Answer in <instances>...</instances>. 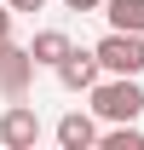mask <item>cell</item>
<instances>
[{
  "label": "cell",
  "mask_w": 144,
  "mask_h": 150,
  "mask_svg": "<svg viewBox=\"0 0 144 150\" xmlns=\"http://www.w3.org/2000/svg\"><path fill=\"white\" fill-rule=\"evenodd\" d=\"M92 115H104V121H138V115H144V87H138V75L92 81Z\"/></svg>",
  "instance_id": "obj_1"
},
{
  "label": "cell",
  "mask_w": 144,
  "mask_h": 150,
  "mask_svg": "<svg viewBox=\"0 0 144 150\" xmlns=\"http://www.w3.org/2000/svg\"><path fill=\"white\" fill-rule=\"evenodd\" d=\"M92 52L109 75H144V35H133V29H109Z\"/></svg>",
  "instance_id": "obj_2"
},
{
  "label": "cell",
  "mask_w": 144,
  "mask_h": 150,
  "mask_svg": "<svg viewBox=\"0 0 144 150\" xmlns=\"http://www.w3.org/2000/svg\"><path fill=\"white\" fill-rule=\"evenodd\" d=\"M29 75H35V58H29V46L0 40V93H6V98H23Z\"/></svg>",
  "instance_id": "obj_3"
},
{
  "label": "cell",
  "mask_w": 144,
  "mask_h": 150,
  "mask_svg": "<svg viewBox=\"0 0 144 150\" xmlns=\"http://www.w3.org/2000/svg\"><path fill=\"white\" fill-rule=\"evenodd\" d=\"M104 75V64H98V52H81V46H69V52L58 58V81L69 87V93H92V81Z\"/></svg>",
  "instance_id": "obj_4"
},
{
  "label": "cell",
  "mask_w": 144,
  "mask_h": 150,
  "mask_svg": "<svg viewBox=\"0 0 144 150\" xmlns=\"http://www.w3.org/2000/svg\"><path fill=\"white\" fill-rule=\"evenodd\" d=\"M40 139V115L29 110V104H12V110L0 115V144H12V150H35Z\"/></svg>",
  "instance_id": "obj_5"
},
{
  "label": "cell",
  "mask_w": 144,
  "mask_h": 150,
  "mask_svg": "<svg viewBox=\"0 0 144 150\" xmlns=\"http://www.w3.org/2000/svg\"><path fill=\"white\" fill-rule=\"evenodd\" d=\"M58 144H64V150H87V144H98V127H92V115L69 110L64 121H58Z\"/></svg>",
  "instance_id": "obj_6"
},
{
  "label": "cell",
  "mask_w": 144,
  "mask_h": 150,
  "mask_svg": "<svg viewBox=\"0 0 144 150\" xmlns=\"http://www.w3.org/2000/svg\"><path fill=\"white\" fill-rule=\"evenodd\" d=\"M69 52V35H64V29H40L35 40H29V58H35V69L40 64H46V69H58V58Z\"/></svg>",
  "instance_id": "obj_7"
},
{
  "label": "cell",
  "mask_w": 144,
  "mask_h": 150,
  "mask_svg": "<svg viewBox=\"0 0 144 150\" xmlns=\"http://www.w3.org/2000/svg\"><path fill=\"white\" fill-rule=\"evenodd\" d=\"M104 18H109V29L144 35V0H104Z\"/></svg>",
  "instance_id": "obj_8"
},
{
  "label": "cell",
  "mask_w": 144,
  "mask_h": 150,
  "mask_svg": "<svg viewBox=\"0 0 144 150\" xmlns=\"http://www.w3.org/2000/svg\"><path fill=\"white\" fill-rule=\"evenodd\" d=\"M104 150H144V133L133 127V121H115V127L104 133Z\"/></svg>",
  "instance_id": "obj_9"
},
{
  "label": "cell",
  "mask_w": 144,
  "mask_h": 150,
  "mask_svg": "<svg viewBox=\"0 0 144 150\" xmlns=\"http://www.w3.org/2000/svg\"><path fill=\"white\" fill-rule=\"evenodd\" d=\"M0 40H12V6H0Z\"/></svg>",
  "instance_id": "obj_10"
},
{
  "label": "cell",
  "mask_w": 144,
  "mask_h": 150,
  "mask_svg": "<svg viewBox=\"0 0 144 150\" xmlns=\"http://www.w3.org/2000/svg\"><path fill=\"white\" fill-rule=\"evenodd\" d=\"M6 6H12V12H40L46 0H6Z\"/></svg>",
  "instance_id": "obj_11"
},
{
  "label": "cell",
  "mask_w": 144,
  "mask_h": 150,
  "mask_svg": "<svg viewBox=\"0 0 144 150\" xmlns=\"http://www.w3.org/2000/svg\"><path fill=\"white\" fill-rule=\"evenodd\" d=\"M69 12H92V6H104V0H64Z\"/></svg>",
  "instance_id": "obj_12"
}]
</instances>
